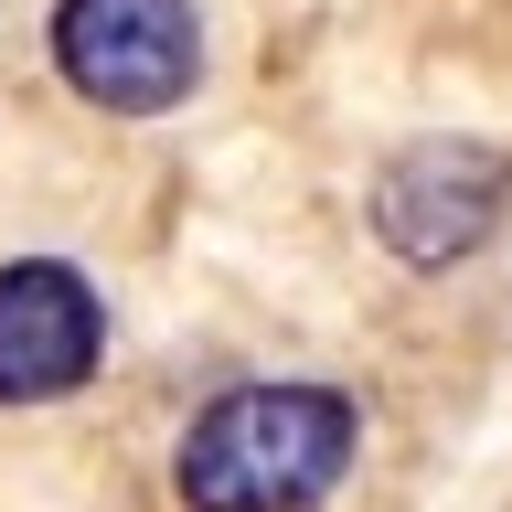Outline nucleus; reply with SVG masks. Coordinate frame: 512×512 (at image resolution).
Wrapping results in <instances>:
<instances>
[{"label":"nucleus","mask_w":512,"mask_h":512,"mask_svg":"<svg viewBox=\"0 0 512 512\" xmlns=\"http://www.w3.org/2000/svg\"><path fill=\"white\" fill-rule=\"evenodd\" d=\"M374 246L416 278H448L470 267L512 214V160L491 139H406V150L374 171Z\"/></svg>","instance_id":"obj_3"},{"label":"nucleus","mask_w":512,"mask_h":512,"mask_svg":"<svg viewBox=\"0 0 512 512\" xmlns=\"http://www.w3.org/2000/svg\"><path fill=\"white\" fill-rule=\"evenodd\" d=\"M363 459V406L342 384L267 374L224 384L214 406H192L171 448V502L182 512H320Z\"/></svg>","instance_id":"obj_1"},{"label":"nucleus","mask_w":512,"mask_h":512,"mask_svg":"<svg viewBox=\"0 0 512 512\" xmlns=\"http://www.w3.org/2000/svg\"><path fill=\"white\" fill-rule=\"evenodd\" d=\"M43 54L107 118H171L203 86V0H54Z\"/></svg>","instance_id":"obj_2"},{"label":"nucleus","mask_w":512,"mask_h":512,"mask_svg":"<svg viewBox=\"0 0 512 512\" xmlns=\"http://www.w3.org/2000/svg\"><path fill=\"white\" fill-rule=\"evenodd\" d=\"M107 374V299L75 256L0 267V406H64Z\"/></svg>","instance_id":"obj_4"}]
</instances>
